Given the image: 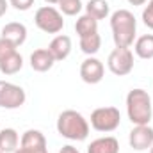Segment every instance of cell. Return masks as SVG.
<instances>
[{"mask_svg": "<svg viewBox=\"0 0 153 153\" xmlns=\"http://www.w3.org/2000/svg\"><path fill=\"white\" fill-rule=\"evenodd\" d=\"M111 30L116 46L130 48L137 34V20L128 9H117L111 14Z\"/></svg>", "mask_w": 153, "mask_h": 153, "instance_id": "1", "label": "cell"}, {"mask_svg": "<svg viewBox=\"0 0 153 153\" xmlns=\"http://www.w3.org/2000/svg\"><path fill=\"white\" fill-rule=\"evenodd\" d=\"M126 114L132 125H150L153 116V100L148 91L137 87L126 94Z\"/></svg>", "mask_w": 153, "mask_h": 153, "instance_id": "2", "label": "cell"}, {"mask_svg": "<svg viewBox=\"0 0 153 153\" xmlns=\"http://www.w3.org/2000/svg\"><path fill=\"white\" fill-rule=\"evenodd\" d=\"M57 132L68 141H85L89 135V121L73 109L62 111L57 117Z\"/></svg>", "mask_w": 153, "mask_h": 153, "instance_id": "3", "label": "cell"}, {"mask_svg": "<svg viewBox=\"0 0 153 153\" xmlns=\"http://www.w3.org/2000/svg\"><path fill=\"white\" fill-rule=\"evenodd\" d=\"M34 23L39 30L46 34H59L64 27V18L62 13L53 5H43L34 14Z\"/></svg>", "mask_w": 153, "mask_h": 153, "instance_id": "4", "label": "cell"}, {"mask_svg": "<svg viewBox=\"0 0 153 153\" xmlns=\"http://www.w3.org/2000/svg\"><path fill=\"white\" fill-rule=\"evenodd\" d=\"M121 123V112L116 107H98L91 112V128L102 134L114 132Z\"/></svg>", "mask_w": 153, "mask_h": 153, "instance_id": "5", "label": "cell"}, {"mask_svg": "<svg viewBox=\"0 0 153 153\" xmlns=\"http://www.w3.org/2000/svg\"><path fill=\"white\" fill-rule=\"evenodd\" d=\"M107 68L116 76H125L134 70V52L126 46H116L109 53Z\"/></svg>", "mask_w": 153, "mask_h": 153, "instance_id": "6", "label": "cell"}, {"mask_svg": "<svg viewBox=\"0 0 153 153\" xmlns=\"http://www.w3.org/2000/svg\"><path fill=\"white\" fill-rule=\"evenodd\" d=\"M27 100V94L22 85L13 82L0 80V107L2 109H20Z\"/></svg>", "mask_w": 153, "mask_h": 153, "instance_id": "7", "label": "cell"}, {"mask_svg": "<svg viewBox=\"0 0 153 153\" xmlns=\"http://www.w3.org/2000/svg\"><path fill=\"white\" fill-rule=\"evenodd\" d=\"M14 153H48L46 148V137L39 130H27L20 137V146Z\"/></svg>", "mask_w": 153, "mask_h": 153, "instance_id": "8", "label": "cell"}, {"mask_svg": "<svg viewBox=\"0 0 153 153\" xmlns=\"http://www.w3.org/2000/svg\"><path fill=\"white\" fill-rule=\"evenodd\" d=\"M103 75H105V66L100 59L96 57H87L82 61L80 64V78L85 82V84H98L103 80Z\"/></svg>", "mask_w": 153, "mask_h": 153, "instance_id": "9", "label": "cell"}, {"mask_svg": "<svg viewBox=\"0 0 153 153\" xmlns=\"http://www.w3.org/2000/svg\"><path fill=\"white\" fill-rule=\"evenodd\" d=\"M128 143L137 152L150 150L153 146V128L150 125H134L128 135Z\"/></svg>", "mask_w": 153, "mask_h": 153, "instance_id": "10", "label": "cell"}, {"mask_svg": "<svg viewBox=\"0 0 153 153\" xmlns=\"http://www.w3.org/2000/svg\"><path fill=\"white\" fill-rule=\"evenodd\" d=\"M0 38L11 41L14 46H22L27 39V27L20 22H9L2 27V36Z\"/></svg>", "mask_w": 153, "mask_h": 153, "instance_id": "11", "label": "cell"}, {"mask_svg": "<svg viewBox=\"0 0 153 153\" xmlns=\"http://www.w3.org/2000/svg\"><path fill=\"white\" fill-rule=\"evenodd\" d=\"M48 50H50V53L53 55L55 62L68 59V55L71 53V38L66 36V34H57L55 38L50 41Z\"/></svg>", "mask_w": 153, "mask_h": 153, "instance_id": "12", "label": "cell"}, {"mask_svg": "<svg viewBox=\"0 0 153 153\" xmlns=\"http://www.w3.org/2000/svg\"><path fill=\"white\" fill-rule=\"evenodd\" d=\"M53 64H55V59H53V55L50 53L48 48H38L30 53V68L34 71L45 73V71L52 70Z\"/></svg>", "mask_w": 153, "mask_h": 153, "instance_id": "13", "label": "cell"}, {"mask_svg": "<svg viewBox=\"0 0 153 153\" xmlns=\"http://www.w3.org/2000/svg\"><path fill=\"white\" fill-rule=\"evenodd\" d=\"M87 153H119V143L112 135L98 137L91 141V144L87 146Z\"/></svg>", "mask_w": 153, "mask_h": 153, "instance_id": "14", "label": "cell"}, {"mask_svg": "<svg viewBox=\"0 0 153 153\" xmlns=\"http://www.w3.org/2000/svg\"><path fill=\"white\" fill-rule=\"evenodd\" d=\"M20 146V135L14 128H2L0 130V152L14 153Z\"/></svg>", "mask_w": 153, "mask_h": 153, "instance_id": "15", "label": "cell"}, {"mask_svg": "<svg viewBox=\"0 0 153 153\" xmlns=\"http://www.w3.org/2000/svg\"><path fill=\"white\" fill-rule=\"evenodd\" d=\"M75 32L78 38H85L98 32V20H94L89 14H80L75 22Z\"/></svg>", "mask_w": 153, "mask_h": 153, "instance_id": "16", "label": "cell"}, {"mask_svg": "<svg viewBox=\"0 0 153 153\" xmlns=\"http://www.w3.org/2000/svg\"><path fill=\"white\" fill-rule=\"evenodd\" d=\"M134 52L139 59H153V34H144L134 41Z\"/></svg>", "mask_w": 153, "mask_h": 153, "instance_id": "17", "label": "cell"}, {"mask_svg": "<svg viewBox=\"0 0 153 153\" xmlns=\"http://www.w3.org/2000/svg\"><path fill=\"white\" fill-rule=\"evenodd\" d=\"M85 14L93 16L94 20H105L111 14V5L107 0H89L85 4Z\"/></svg>", "mask_w": 153, "mask_h": 153, "instance_id": "18", "label": "cell"}, {"mask_svg": "<svg viewBox=\"0 0 153 153\" xmlns=\"http://www.w3.org/2000/svg\"><path fill=\"white\" fill-rule=\"evenodd\" d=\"M22 68H23V57L18 52L0 61V71L4 75H16Z\"/></svg>", "mask_w": 153, "mask_h": 153, "instance_id": "19", "label": "cell"}, {"mask_svg": "<svg viewBox=\"0 0 153 153\" xmlns=\"http://www.w3.org/2000/svg\"><path fill=\"white\" fill-rule=\"evenodd\" d=\"M100 46H102V38H100L98 32L91 34V36H85V38H80V50L85 55H89V57H93L94 53H98Z\"/></svg>", "mask_w": 153, "mask_h": 153, "instance_id": "20", "label": "cell"}, {"mask_svg": "<svg viewBox=\"0 0 153 153\" xmlns=\"http://www.w3.org/2000/svg\"><path fill=\"white\" fill-rule=\"evenodd\" d=\"M59 11L62 13V14H66V16H76V14H80V11H82V0H61L59 4Z\"/></svg>", "mask_w": 153, "mask_h": 153, "instance_id": "21", "label": "cell"}, {"mask_svg": "<svg viewBox=\"0 0 153 153\" xmlns=\"http://www.w3.org/2000/svg\"><path fill=\"white\" fill-rule=\"evenodd\" d=\"M16 48H18V46H14L11 41L0 38V61L5 59V57H9V55H13V53H16V52H18Z\"/></svg>", "mask_w": 153, "mask_h": 153, "instance_id": "22", "label": "cell"}, {"mask_svg": "<svg viewBox=\"0 0 153 153\" xmlns=\"http://www.w3.org/2000/svg\"><path fill=\"white\" fill-rule=\"evenodd\" d=\"M146 4L148 5L143 9V23L153 30V0H148Z\"/></svg>", "mask_w": 153, "mask_h": 153, "instance_id": "23", "label": "cell"}, {"mask_svg": "<svg viewBox=\"0 0 153 153\" xmlns=\"http://www.w3.org/2000/svg\"><path fill=\"white\" fill-rule=\"evenodd\" d=\"M9 5H13L16 11H29L34 5V0H9Z\"/></svg>", "mask_w": 153, "mask_h": 153, "instance_id": "24", "label": "cell"}, {"mask_svg": "<svg viewBox=\"0 0 153 153\" xmlns=\"http://www.w3.org/2000/svg\"><path fill=\"white\" fill-rule=\"evenodd\" d=\"M59 153H80L78 150H76L75 146H71V144H66V146H62L61 148V152Z\"/></svg>", "mask_w": 153, "mask_h": 153, "instance_id": "25", "label": "cell"}, {"mask_svg": "<svg viewBox=\"0 0 153 153\" xmlns=\"http://www.w3.org/2000/svg\"><path fill=\"white\" fill-rule=\"evenodd\" d=\"M7 7H9V0H0V18L7 13Z\"/></svg>", "mask_w": 153, "mask_h": 153, "instance_id": "26", "label": "cell"}, {"mask_svg": "<svg viewBox=\"0 0 153 153\" xmlns=\"http://www.w3.org/2000/svg\"><path fill=\"white\" fill-rule=\"evenodd\" d=\"M148 0H128V4L130 5H143V4H146Z\"/></svg>", "mask_w": 153, "mask_h": 153, "instance_id": "27", "label": "cell"}, {"mask_svg": "<svg viewBox=\"0 0 153 153\" xmlns=\"http://www.w3.org/2000/svg\"><path fill=\"white\" fill-rule=\"evenodd\" d=\"M45 2H46L48 5H55V4H59L61 0H45Z\"/></svg>", "mask_w": 153, "mask_h": 153, "instance_id": "28", "label": "cell"}, {"mask_svg": "<svg viewBox=\"0 0 153 153\" xmlns=\"http://www.w3.org/2000/svg\"><path fill=\"white\" fill-rule=\"evenodd\" d=\"M150 153H153V146H152V148H150Z\"/></svg>", "mask_w": 153, "mask_h": 153, "instance_id": "29", "label": "cell"}, {"mask_svg": "<svg viewBox=\"0 0 153 153\" xmlns=\"http://www.w3.org/2000/svg\"><path fill=\"white\" fill-rule=\"evenodd\" d=\"M0 153H2V152H0Z\"/></svg>", "mask_w": 153, "mask_h": 153, "instance_id": "30", "label": "cell"}]
</instances>
